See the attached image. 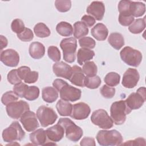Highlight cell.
Wrapping results in <instances>:
<instances>
[{
	"mask_svg": "<svg viewBox=\"0 0 146 146\" xmlns=\"http://www.w3.org/2000/svg\"><path fill=\"white\" fill-rule=\"evenodd\" d=\"M96 138L99 144L102 146L120 145L123 141L121 133L115 129L100 130L98 132Z\"/></svg>",
	"mask_w": 146,
	"mask_h": 146,
	"instance_id": "obj_1",
	"label": "cell"
},
{
	"mask_svg": "<svg viewBox=\"0 0 146 146\" xmlns=\"http://www.w3.org/2000/svg\"><path fill=\"white\" fill-rule=\"evenodd\" d=\"M131 111L125 100L115 102L110 108L111 117L116 125H121L125 121L127 115L130 113Z\"/></svg>",
	"mask_w": 146,
	"mask_h": 146,
	"instance_id": "obj_2",
	"label": "cell"
},
{
	"mask_svg": "<svg viewBox=\"0 0 146 146\" xmlns=\"http://www.w3.org/2000/svg\"><path fill=\"white\" fill-rule=\"evenodd\" d=\"M58 123L64 128L66 137L70 140L77 142L82 137L83 135L82 129L76 125L70 119L60 118Z\"/></svg>",
	"mask_w": 146,
	"mask_h": 146,
	"instance_id": "obj_3",
	"label": "cell"
},
{
	"mask_svg": "<svg viewBox=\"0 0 146 146\" xmlns=\"http://www.w3.org/2000/svg\"><path fill=\"white\" fill-rule=\"evenodd\" d=\"M25 132L18 121H13L10 125L2 132V139L5 142L11 143L21 141L25 138Z\"/></svg>",
	"mask_w": 146,
	"mask_h": 146,
	"instance_id": "obj_4",
	"label": "cell"
},
{
	"mask_svg": "<svg viewBox=\"0 0 146 146\" xmlns=\"http://www.w3.org/2000/svg\"><path fill=\"white\" fill-rule=\"evenodd\" d=\"M121 60L127 64L137 67L141 62L143 55L140 51L131 47H124L120 52Z\"/></svg>",
	"mask_w": 146,
	"mask_h": 146,
	"instance_id": "obj_5",
	"label": "cell"
},
{
	"mask_svg": "<svg viewBox=\"0 0 146 146\" xmlns=\"http://www.w3.org/2000/svg\"><path fill=\"white\" fill-rule=\"evenodd\" d=\"M60 47L63 51V59L67 63H73L75 59L77 48V41L74 37L63 39L60 43Z\"/></svg>",
	"mask_w": 146,
	"mask_h": 146,
	"instance_id": "obj_6",
	"label": "cell"
},
{
	"mask_svg": "<svg viewBox=\"0 0 146 146\" xmlns=\"http://www.w3.org/2000/svg\"><path fill=\"white\" fill-rule=\"evenodd\" d=\"M91 121L94 125L104 129H110L113 125L112 118L103 109H99L94 111L91 116Z\"/></svg>",
	"mask_w": 146,
	"mask_h": 146,
	"instance_id": "obj_7",
	"label": "cell"
},
{
	"mask_svg": "<svg viewBox=\"0 0 146 146\" xmlns=\"http://www.w3.org/2000/svg\"><path fill=\"white\" fill-rule=\"evenodd\" d=\"M36 114L43 127H46L53 124L58 118V115L54 110L52 108L45 106L39 107Z\"/></svg>",
	"mask_w": 146,
	"mask_h": 146,
	"instance_id": "obj_8",
	"label": "cell"
},
{
	"mask_svg": "<svg viewBox=\"0 0 146 146\" xmlns=\"http://www.w3.org/2000/svg\"><path fill=\"white\" fill-rule=\"evenodd\" d=\"M7 113L9 117L14 119L21 118L22 115L30 110L29 104L23 100H19L12 102L6 106Z\"/></svg>",
	"mask_w": 146,
	"mask_h": 146,
	"instance_id": "obj_9",
	"label": "cell"
},
{
	"mask_svg": "<svg viewBox=\"0 0 146 146\" xmlns=\"http://www.w3.org/2000/svg\"><path fill=\"white\" fill-rule=\"evenodd\" d=\"M145 88L141 87L136 92L131 93L125 100V102L131 110H137L143 105L145 101Z\"/></svg>",
	"mask_w": 146,
	"mask_h": 146,
	"instance_id": "obj_10",
	"label": "cell"
},
{
	"mask_svg": "<svg viewBox=\"0 0 146 146\" xmlns=\"http://www.w3.org/2000/svg\"><path fill=\"white\" fill-rule=\"evenodd\" d=\"M61 99L68 102H75L81 98L82 91L80 89L74 87L66 83L59 90Z\"/></svg>",
	"mask_w": 146,
	"mask_h": 146,
	"instance_id": "obj_11",
	"label": "cell"
},
{
	"mask_svg": "<svg viewBox=\"0 0 146 146\" xmlns=\"http://www.w3.org/2000/svg\"><path fill=\"white\" fill-rule=\"evenodd\" d=\"M35 113L30 110L26 111L21 117L20 121L27 132H32L39 127V124Z\"/></svg>",
	"mask_w": 146,
	"mask_h": 146,
	"instance_id": "obj_12",
	"label": "cell"
},
{
	"mask_svg": "<svg viewBox=\"0 0 146 146\" xmlns=\"http://www.w3.org/2000/svg\"><path fill=\"white\" fill-rule=\"evenodd\" d=\"M0 60L5 65L8 67H15L17 66L19 62V55L15 50L9 48L1 51Z\"/></svg>",
	"mask_w": 146,
	"mask_h": 146,
	"instance_id": "obj_13",
	"label": "cell"
},
{
	"mask_svg": "<svg viewBox=\"0 0 146 146\" xmlns=\"http://www.w3.org/2000/svg\"><path fill=\"white\" fill-rule=\"evenodd\" d=\"M139 79L138 71L135 68H129L123 75L121 84L125 88H132L137 84Z\"/></svg>",
	"mask_w": 146,
	"mask_h": 146,
	"instance_id": "obj_14",
	"label": "cell"
},
{
	"mask_svg": "<svg viewBox=\"0 0 146 146\" xmlns=\"http://www.w3.org/2000/svg\"><path fill=\"white\" fill-rule=\"evenodd\" d=\"M90 112L91 109L87 104L84 102H79L73 105L70 116L76 120H83L88 117Z\"/></svg>",
	"mask_w": 146,
	"mask_h": 146,
	"instance_id": "obj_15",
	"label": "cell"
},
{
	"mask_svg": "<svg viewBox=\"0 0 146 146\" xmlns=\"http://www.w3.org/2000/svg\"><path fill=\"white\" fill-rule=\"evenodd\" d=\"M86 11L95 20L101 21L105 13V6L101 1H93L87 7Z\"/></svg>",
	"mask_w": 146,
	"mask_h": 146,
	"instance_id": "obj_16",
	"label": "cell"
},
{
	"mask_svg": "<svg viewBox=\"0 0 146 146\" xmlns=\"http://www.w3.org/2000/svg\"><path fill=\"white\" fill-rule=\"evenodd\" d=\"M52 70L56 76L69 80L72 73V67L64 62H58L53 64Z\"/></svg>",
	"mask_w": 146,
	"mask_h": 146,
	"instance_id": "obj_17",
	"label": "cell"
},
{
	"mask_svg": "<svg viewBox=\"0 0 146 146\" xmlns=\"http://www.w3.org/2000/svg\"><path fill=\"white\" fill-rule=\"evenodd\" d=\"M46 132L47 138L52 142H58L62 140L65 132L64 128L58 123L48 128Z\"/></svg>",
	"mask_w": 146,
	"mask_h": 146,
	"instance_id": "obj_18",
	"label": "cell"
},
{
	"mask_svg": "<svg viewBox=\"0 0 146 146\" xmlns=\"http://www.w3.org/2000/svg\"><path fill=\"white\" fill-rule=\"evenodd\" d=\"M84 78L85 76L82 69L80 67L76 65L72 67V73L69 79L72 84L76 86L83 87H84Z\"/></svg>",
	"mask_w": 146,
	"mask_h": 146,
	"instance_id": "obj_19",
	"label": "cell"
},
{
	"mask_svg": "<svg viewBox=\"0 0 146 146\" xmlns=\"http://www.w3.org/2000/svg\"><path fill=\"white\" fill-rule=\"evenodd\" d=\"M30 140L34 145H43L46 144L47 135L46 132L43 128H39L30 134Z\"/></svg>",
	"mask_w": 146,
	"mask_h": 146,
	"instance_id": "obj_20",
	"label": "cell"
},
{
	"mask_svg": "<svg viewBox=\"0 0 146 146\" xmlns=\"http://www.w3.org/2000/svg\"><path fill=\"white\" fill-rule=\"evenodd\" d=\"M92 36L98 40H106L108 35V30L107 27L102 23H98L91 30Z\"/></svg>",
	"mask_w": 146,
	"mask_h": 146,
	"instance_id": "obj_21",
	"label": "cell"
},
{
	"mask_svg": "<svg viewBox=\"0 0 146 146\" xmlns=\"http://www.w3.org/2000/svg\"><path fill=\"white\" fill-rule=\"evenodd\" d=\"M29 52L31 58L35 59H39L44 56L45 54V47L42 43L34 42L30 44Z\"/></svg>",
	"mask_w": 146,
	"mask_h": 146,
	"instance_id": "obj_22",
	"label": "cell"
},
{
	"mask_svg": "<svg viewBox=\"0 0 146 146\" xmlns=\"http://www.w3.org/2000/svg\"><path fill=\"white\" fill-rule=\"evenodd\" d=\"M42 96L44 102L48 103H52L58 98V91L54 87H46L42 90Z\"/></svg>",
	"mask_w": 146,
	"mask_h": 146,
	"instance_id": "obj_23",
	"label": "cell"
},
{
	"mask_svg": "<svg viewBox=\"0 0 146 146\" xmlns=\"http://www.w3.org/2000/svg\"><path fill=\"white\" fill-rule=\"evenodd\" d=\"M73 105L68 101L60 99L56 104L58 113L63 116H70L72 111Z\"/></svg>",
	"mask_w": 146,
	"mask_h": 146,
	"instance_id": "obj_24",
	"label": "cell"
},
{
	"mask_svg": "<svg viewBox=\"0 0 146 146\" xmlns=\"http://www.w3.org/2000/svg\"><path fill=\"white\" fill-rule=\"evenodd\" d=\"M95 56V52L90 49L80 48L78 50L77 53V62L78 63L82 66L84 63L92 59Z\"/></svg>",
	"mask_w": 146,
	"mask_h": 146,
	"instance_id": "obj_25",
	"label": "cell"
},
{
	"mask_svg": "<svg viewBox=\"0 0 146 146\" xmlns=\"http://www.w3.org/2000/svg\"><path fill=\"white\" fill-rule=\"evenodd\" d=\"M108 42L110 45L116 50H120L124 45L123 36L119 33H111L108 38Z\"/></svg>",
	"mask_w": 146,
	"mask_h": 146,
	"instance_id": "obj_26",
	"label": "cell"
},
{
	"mask_svg": "<svg viewBox=\"0 0 146 146\" xmlns=\"http://www.w3.org/2000/svg\"><path fill=\"white\" fill-rule=\"evenodd\" d=\"M145 12V5L141 2L131 1L130 4V13L133 17H140Z\"/></svg>",
	"mask_w": 146,
	"mask_h": 146,
	"instance_id": "obj_27",
	"label": "cell"
},
{
	"mask_svg": "<svg viewBox=\"0 0 146 146\" xmlns=\"http://www.w3.org/2000/svg\"><path fill=\"white\" fill-rule=\"evenodd\" d=\"M57 33L63 36H70L73 34V27L72 25L67 22L62 21L57 24L56 26Z\"/></svg>",
	"mask_w": 146,
	"mask_h": 146,
	"instance_id": "obj_28",
	"label": "cell"
},
{
	"mask_svg": "<svg viewBox=\"0 0 146 146\" xmlns=\"http://www.w3.org/2000/svg\"><path fill=\"white\" fill-rule=\"evenodd\" d=\"M145 28V17L136 19L129 26V31L135 34L141 33Z\"/></svg>",
	"mask_w": 146,
	"mask_h": 146,
	"instance_id": "obj_29",
	"label": "cell"
},
{
	"mask_svg": "<svg viewBox=\"0 0 146 146\" xmlns=\"http://www.w3.org/2000/svg\"><path fill=\"white\" fill-rule=\"evenodd\" d=\"M74 36L75 38L80 39L88 34V28L82 22L78 21L74 24Z\"/></svg>",
	"mask_w": 146,
	"mask_h": 146,
	"instance_id": "obj_30",
	"label": "cell"
},
{
	"mask_svg": "<svg viewBox=\"0 0 146 146\" xmlns=\"http://www.w3.org/2000/svg\"><path fill=\"white\" fill-rule=\"evenodd\" d=\"M34 32L36 36L39 38H46L51 34L49 28L43 23H38L34 27Z\"/></svg>",
	"mask_w": 146,
	"mask_h": 146,
	"instance_id": "obj_31",
	"label": "cell"
},
{
	"mask_svg": "<svg viewBox=\"0 0 146 146\" xmlns=\"http://www.w3.org/2000/svg\"><path fill=\"white\" fill-rule=\"evenodd\" d=\"M106 84L110 87H115L118 85L120 81V76L115 72H110L108 73L104 79Z\"/></svg>",
	"mask_w": 146,
	"mask_h": 146,
	"instance_id": "obj_32",
	"label": "cell"
},
{
	"mask_svg": "<svg viewBox=\"0 0 146 146\" xmlns=\"http://www.w3.org/2000/svg\"><path fill=\"white\" fill-rule=\"evenodd\" d=\"M82 71L87 76H94L96 75L98 67L93 61H88L83 64Z\"/></svg>",
	"mask_w": 146,
	"mask_h": 146,
	"instance_id": "obj_33",
	"label": "cell"
},
{
	"mask_svg": "<svg viewBox=\"0 0 146 146\" xmlns=\"http://www.w3.org/2000/svg\"><path fill=\"white\" fill-rule=\"evenodd\" d=\"M101 83V79L98 75L94 76H86L84 78V86L90 89H95L98 88Z\"/></svg>",
	"mask_w": 146,
	"mask_h": 146,
	"instance_id": "obj_34",
	"label": "cell"
},
{
	"mask_svg": "<svg viewBox=\"0 0 146 146\" xmlns=\"http://www.w3.org/2000/svg\"><path fill=\"white\" fill-rule=\"evenodd\" d=\"M131 2V1L129 0H121L119 2L117 8L120 15L132 16L130 13Z\"/></svg>",
	"mask_w": 146,
	"mask_h": 146,
	"instance_id": "obj_35",
	"label": "cell"
},
{
	"mask_svg": "<svg viewBox=\"0 0 146 146\" xmlns=\"http://www.w3.org/2000/svg\"><path fill=\"white\" fill-rule=\"evenodd\" d=\"M39 96V89L38 87L33 86H29L24 98L29 101H33L36 100Z\"/></svg>",
	"mask_w": 146,
	"mask_h": 146,
	"instance_id": "obj_36",
	"label": "cell"
},
{
	"mask_svg": "<svg viewBox=\"0 0 146 146\" xmlns=\"http://www.w3.org/2000/svg\"><path fill=\"white\" fill-rule=\"evenodd\" d=\"M18 98L19 96L14 91H9L3 94L1 98V102L4 105L7 106L12 102L17 101Z\"/></svg>",
	"mask_w": 146,
	"mask_h": 146,
	"instance_id": "obj_37",
	"label": "cell"
},
{
	"mask_svg": "<svg viewBox=\"0 0 146 146\" xmlns=\"http://www.w3.org/2000/svg\"><path fill=\"white\" fill-rule=\"evenodd\" d=\"M55 6L59 12H67L71 9V1L69 0H56L55 1Z\"/></svg>",
	"mask_w": 146,
	"mask_h": 146,
	"instance_id": "obj_38",
	"label": "cell"
},
{
	"mask_svg": "<svg viewBox=\"0 0 146 146\" xmlns=\"http://www.w3.org/2000/svg\"><path fill=\"white\" fill-rule=\"evenodd\" d=\"M79 44L82 48L92 49L96 46V42L94 39L88 36H84L79 40Z\"/></svg>",
	"mask_w": 146,
	"mask_h": 146,
	"instance_id": "obj_39",
	"label": "cell"
},
{
	"mask_svg": "<svg viewBox=\"0 0 146 146\" xmlns=\"http://www.w3.org/2000/svg\"><path fill=\"white\" fill-rule=\"evenodd\" d=\"M47 54L48 57L53 62H59L61 58L60 52L58 48L54 46H51L48 47L47 50Z\"/></svg>",
	"mask_w": 146,
	"mask_h": 146,
	"instance_id": "obj_40",
	"label": "cell"
},
{
	"mask_svg": "<svg viewBox=\"0 0 146 146\" xmlns=\"http://www.w3.org/2000/svg\"><path fill=\"white\" fill-rule=\"evenodd\" d=\"M11 28L13 32L17 34L22 32L25 29V26L23 22L20 19H14L11 24Z\"/></svg>",
	"mask_w": 146,
	"mask_h": 146,
	"instance_id": "obj_41",
	"label": "cell"
},
{
	"mask_svg": "<svg viewBox=\"0 0 146 146\" xmlns=\"http://www.w3.org/2000/svg\"><path fill=\"white\" fill-rule=\"evenodd\" d=\"M17 37L23 42H30L34 38V34L31 29L25 27L22 32L17 34Z\"/></svg>",
	"mask_w": 146,
	"mask_h": 146,
	"instance_id": "obj_42",
	"label": "cell"
},
{
	"mask_svg": "<svg viewBox=\"0 0 146 146\" xmlns=\"http://www.w3.org/2000/svg\"><path fill=\"white\" fill-rule=\"evenodd\" d=\"M7 79L8 82L13 85H15L22 82V79L19 78L17 70L16 69H13L9 71L7 75Z\"/></svg>",
	"mask_w": 146,
	"mask_h": 146,
	"instance_id": "obj_43",
	"label": "cell"
},
{
	"mask_svg": "<svg viewBox=\"0 0 146 146\" xmlns=\"http://www.w3.org/2000/svg\"><path fill=\"white\" fill-rule=\"evenodd\" d=\"M101 95L106 99L112 98L115 94V88L107 85H103L100 89Z\"/></svg>",
	"mask_w": 146,
	"mask_h": 146,
	"instance_id": "obj_44",
	"label": "cell"
},
{
	"mask_svg": "<svg viewBox=\"0 0 146 146\" xmlns=\"http://www.w3.org/2000/svg\"><path fill=\"white\" fill-rule=\"evenodd\" d=\"M29 86L23 83L22 82L14 85L13 87V91L19 97L24 98V96L26 94V92Z\"/></svg>",
	"mask_w": 146,
	"mask_h": 146,
	"instance_id": "obj_45",
	"label": "cell"
},
{
	"mask_svg": "<svg viewBox=\"0 0 146 146\" xmlns=\"http://www.w3.org/2000/svg\"><path fill=\"white\" fill-rule=\"evenodd\" d=\"M38 76H39V74L37 71H30V72H28L27 75L24 79V82L26 83H34L36 82L38 79Z\"/></svg>",
	"mask_w": 146,
	"mask_h": 146,
	"instance_id": "obj_46",
	"label": "cell"
},
{
	"mask_svg": "<svg viewBox=\"0 0 146 146\" xmlns=\"http://www.w3.org/2000/svg\"><path fill=\"white\" fill-rule=\"evenodd\" d=\"M135 19L133 16H125L119 14L118 21L120 24L123 26H128L132 24Z\"/></svg>",
	"mask_w": 146,
	"mask_h": 146,
	"instance_id": "obj_47",
	"label": "cell"
},
{
	"mask_svg": "<svg viewBox=\"0 0 146 146\" xmlns=\"http://www.w3.org/2000/svg\"><path fill=\"white\" fill-rule=\"evenodd\" d=\"M81 21L87 27H92L96 22L95 19L93 17L89 15H83L81 18Z\"/></svg>",
	"mask_w": 146,
	"mask_h": 146,
	"instance_id": "obj_48",
	"label": "cell"
},
{
	"mask_svg": "<svg viewBox=\"0 0 146 146\" xmlns=\"http://www.w3.org/2000/svg\"><path fill=\"white\" fill-rule=\"evenodd\" d=\"M121 145H145V140L142 137H138L132 140L127 141L125 143Z\"/></svg>",
	"mask_w": 146,
	"mask_h": 146,
	"instance_id": "obj_49",
	"label": "cell"
},
{
	"mask_svg": "<svg viewBox=\"0 0 146 146\" xmlns=\"http://www.w3.org/2000/svg\"><path fill=\"white\" fill-rule=\"evenodd\" d=\"M30 71H31L30 68L25 66H21L17 69L18 75L22 80H24L25 78L26 77L28 72H30Z\"/></svg>",
	"mask_w": 146,
	"mask_h": 146,
	"instance_id": "obj_50",
	"label": "cell"
},
{
	"mask_svg": "<svg viewBox=\"0 0 146 146\" xmlns=\"http://www.w3.org/2000/svg\"><path fill=\"white\" fill-rule=\"evenodd\" d=\"M80 145L82 146H86V145L95 146L96 143L95 141V139L94 138L90 137H84L81 140L80 143Z\"/></svg>",
	"mask_w": 146,
	"mask_h": 146,
	"instance_id": "obj_51",
	"label": "cell"
},
{
	"mask_svg": "<svg viewBox=\"0 0 146 146\" xmlns=\"http://www.w3.org/2000/svg\"><path fill=\"white\" fill-rule=\"evenodd\" d=\"M67 82L61 79H56L52 83L53 87L59 92L60 88L66 83Z\"/></svg>",
	"mask_w": 146,
	"mask_h": 146,
	"instance_id": "obj_52",
	"label": "cell"
},
{
	"mask_svg": "<svg viewBox=\"0 0 146 146\" xmlns=\"http://www.w3.org/2000/svg\"><path fill=\"white\" fill-rule=\"evenodd\" d=\"M0 36H1V50L2 51L3 48L7 47L8 41L7 38L4 36L1 35Z\"/></svg>",
	"mask_w": 146,
	"mask_h": 146,
	"instance_id": "obj_53",
	"label": "cell"
}]
</instances>
